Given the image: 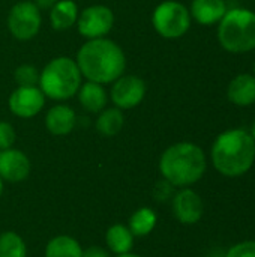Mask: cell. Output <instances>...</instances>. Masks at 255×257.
Here are the masks:
<instances>
[{"mask_svg":"<svg viewBox=\"0 0 255 257\" xmlns=\"http://www.w3.org/2000/svg\"><path fill=\"white\" fill-rule=\"evenodd\" d=\"M249 134H251V137L254 139L255 142V120L252 122V125H251V130H249Z\"/></svg>","mask_w":255,"mask_h":257,"instance_id":"30","label":"cell"},{"mask_svg":"<svg viewBox=\"0 0 255 257\" xmlns=\"http://www.w3.org/2000/svg\"><path fill=\"white\" fill-rule=\"evenodd\" d=\"M162 179L176 188L197 184L207 170L204 151L192 142H179L168 146L158 163Z\"/></svg>","mask_w":255,"mask_h":257,"instance_id":"3","label":"cell"},{"mask_svg":"<svg viewBox=\"0 0 255 257\" xmlns=\"http://www.w3.org/2000/svg\"><path fill=\"white\" fill-rule=\"evenodd\" d=\"M116 257H143V256L135 254V253H126V254H119V256H116Z\"/></svg>","mask_w":255,"mask_h":257,"instance_id":"29","label":"cell"},{"mask_svg":"<svg viewBox=\"0 0 255 257\" xmlns=\"http://www.w3.org/2000/svg\"><path fill=\"white\" fill-rule=\"evenodd\" d=\"M78 14L80 11L74 0H59L50 9V24L57 32L69 30L77 24Z\"/></svg>","mask_w":255,"mask_h":257,"instance_id":"17","label":"cell"},{"mask_svg":"<svg viewBox=\"0 0 255 257\" xmlns=\"http://www.w3.org/2000/svg\"><path fill=\"white\" fill-rule=\"evenodd\" d=\"M191 14L189 9L176 0L161 2L152 14V26L155 32L164 39H180L191 29Z\"/></svg>","mask_w":255,"mask_h":257,"instance_id":"6","label":"cell"},{"mask_svg":"<svg viewBox=\"0 0 255 257\" xmlns=\"http://www.w3.org/2000/svg\"><path fill=\"white\" fill-rule=\"evenodd\" d=\"M219 45L231 54H245L255 50V12L246 8L227 9L218 23Z\"/></svg>","mask_w":255,"mask_h":257,"instance_id":"5","label":"cell"},{"mask_svg":"<svg viewBox=\"0 0 255 257\" xmlns=\"http://www.w3.org/2000/svg\"><path fill=\"white\" fill-rule=\"evenodd\" d=\"M15 139H17V134H15L14 125L6 120H0V151L14 148Z\"/></svg>","mask_w":255,"mask_h":257,"instance_id":"25","label":"cell"},{"mask_svg":"<svg viewBox=\"0 0 255 257\" xmlns=\"http://www.w3.org/2000/svg\"><path fill=\"white\" fill-rule=\"evenodd\" d=\"M45 257H83L81 244L69 235H57L45 245Z\"/></svg>","mask_w":255,"mask_h":257,"instance_id":"21","label":"cell"},{"mask_svg":"<svg viewBox=\"0 0 255 257\" xmlns=\"http://www.w3.org/2000/svg\"><path fill=\"white\" fill-rule=\"evenodd\" d=\"M83 257H110V251L99 245H90L83 250Z\"/></svg>","mask_w":255,"mask_h":257,"instance_id":"27","label":"cell"},{"mask_svg":"<svg viewBox=\"0 0 255 257\" xmlns=\"http://www.w3.org/2000/svg\"><path fill=\"white\" fill-rule=\"evenodd\" d=\"M252 74L255 75V62H254V65H252Z\"/></svg>","mask_w":255,"mask_h":257,"instance_id":"32","label":"cell"},{"mask_svg":"<svg viewBox=\"0 0 255 257\" xmlns=\"http://www.w3.org/2000/svg\"><path fill=\"white\" fill-rule=\"evenodd\" d=\"M39 11H50L59 0H32Z\"/></svg>","mask_w":255,"mask_h":257,"instance_id":"28","label":"cell"},{"mask_svg":"<svg viewBox=\"0 0 255 257\" xmlns=\"http://www.w3.org/2000/svg\"><path fill=\"white\" fill-rule=\"evenodd\" d=\"M156 224H158V214L149 206H143L134 211V214L129 217L128 221V227L134 235V238H144L150 235L155 230Z\"/></svg>","mask_w":255,"mask_h":257,"instance_id":"20","label":"cell"},{"mask_svg":"<svg viewBox=\"0 0 255 257\" xmlns=\"http://www.w3.org/2000/svg\"><path fill=\"white\" fill-rule=\"evenodd\" d=\"M111 84L113 86L110 90V99L114 104V107L120 110L135 108L146 98L147 86L146 81L138 75L123 74Z\"/></svg>","mask_w":255,"mask_h":257,"instance_id":"9","label":"cell"},{"mask_svg":"<svg viewBox=\"0 0 255 257\" xmlns=\"http://www.w3.org/2000/svg\"><path fill=\"white\" fill-rule=\"evenodd\" d=\"M188 9L194 21L209 27L218 24L228 8L224 0H192Z\"/></svg>","mask_w":255,"mask_h":257,"instance_id":"15","label":"cell"},{"mask_svg":"<svg viewBox=\"0 0 255 257\" xmlns=\"http://www.w3.org/2000/svg\"><path fill=\"white\" fill-rule=\"evenodd\" d=\"M176 187H173L170 182H167L165 179H162L161 182H158L153 188V197L158 200V202H168L173 199L174 196V191Z\"/></svg>","mask_w":255,"mask_h":257,"instance_id":"26","label":"cell"},{"mask_svg":"<svg viewBox=\"0 0 255 257\" xmlns=\"http://www.w3.org/2000/svg\"><path fill=\"white\" fill-rule=\"evenodd\" d=\"M32 163L29 157L15 148L0 151V178L5 182L18 184L29 178Z\"/></svg>","mask_w":255,"mask_h":257,"instance_id":"12","label":"cell"},{"mask_svg":"<svg viewBox=\"0 0 255 257\" xmlns=\"http://www.w3.org/2000/svg\"><path fill=\"white\" fill-rule=\"evenodd\" d=\"M77 30L86 39L105 38L114 26V14L105 5H92L78 14Z\"/></svg>","mask_w":255,"mask_h":257,"instance_id":"8","label":"cell"},{"mask_svg":"<svg viewBox=\"0 0 255 257\" xmlns=\"http://www.w3.org/2000/svg\"><path fill=\"white\" fill-rule=\"evenodd\" d=\"M227 98L237 107H249L255 104V75L242 72L231 78L227 87Z\"/></svg>","mask_w":255,"mask_h":257,"instance_id":"14","label":"cell"},{"mask_svg":"<svg viewBox=\"0 0 255 257\" xmlns=\"http://www.w3.org/2000/svg\"><path fill=\"white\" fill-rule=\"evenodd\" d=\"M83 83V75L75 59L59 56L51 59L39 71V89L53 101H68L77 95Z\"/></svg>","mask_w":255,"mask_h":257,"instance_id":"4","label":"cell"},{"mask_svg":"<svg viewBox=\"0 0 255 257\" xmlns=\"http://www.w3.org/2000/svg\"><path fill=\"white\" fill-rule=\"evenodd\" d=\"M75 62L83 78L102 86L116 81L126 69L123 48L108 38L86 41L78 48Z\"/></svg>","mask_w":255,"mask_h":257,"instance_id":"1","label":"cell"},{"mask_svg":"<svg viewBox=\"0 0 255 257\" xmlns=\"http://www.w3.org/2000/svg\"><path fill=\"white\" fill-rule=\"evenodd\" d=\"M6 26L17 41H32L42 27L41 11L32 0H20L9 9Z\"/></svg>","mask_w":255,"mask_h":257,"instance_id":"7","label":"cell"},{"mask_svg":"<svg viewBox=\"0 0 255 257\" xmlns=\"http://www.w3.org/2000/svg\"><path fill=\"white\" fill-rule=\"evenodd\" d=\"M77 96H78V102L81 108L92 114L101 113L108 104V93L105 87L102 84L87 81V80L81 83L77 92Z\"/></svg>","mask_w":255,"mask_h":257,"instance_id":"16","label":"cell"},{"mask_svg":"<svg viewBox=\"0 0 255 257\" xmlns=\"http://www.w3.org/2000/svg\"><path fill=\"white\" fill-rule=\"evenodd\" d=\"M134 239L135 238L131 233L129 227L123 226L120 223L110 226L105 233V245H107L108 251L114 253L116 256L131 253V250L134 247Z\"/></svg>","mask_w":255,"mask_h":257,"instance_id":"18","label":"cell"},{"mask_svg":"<svg viewBox=\"0 0 255 257\" xmlns=\"http://www.w3.org/2000/svg\"><path fill=\"white\" fill-rule=\"evenodd\" d=\"M2 196H3V181L0 178V199H2Z\"/></svg>","mask_w":255,"mask_h":257,"instance_id":"31","label":"cell"},{"mask_svg":"<svg viewBox=\"0 0 255 257\" xmlns=\"http://www.w3.org/2000/svg\"><path fill=\"white\" fill-rule=\"evenodd\" d=\"M0 257H27L26 242L17 232L0 233Z\"/></svg>","mask_w":255,"mask_h":257,"instance_id":"22","label":"cell"},{"mask_svg":"<svg viewBox=\"0 0 255 257\" xmlns=\"http://www.w3.org/2000/svg\"><path fill=\"white\" fill-rule=\"evenodd\" d=\"M224 257H255V241H242L231 245Z\"/></svg>","mask_w":255,"mask_h":257,"instance_id":"24","label":"cell"},{"mask_svg":"<svg viewBox=\"0 0 255 257\" xmlns=\"http://www.w3.org/2000/svg\"><path fill=\"white\" fill-rule=\"evenodd\" d=\"M174 218L183 226L197 224L204 215V203L201 196L192 188H179L171 199Z\"/></svg>","mask_w":255,"mask_h":257,"instance_id":"11","label":"cell"},{"mask_svg":"<svg viewBox=\"0 0 255 257\" xmlns=\"http://www.w3.org/2000/svg\"><path fill=\"white\" fill-rule=\"evenodd\" d=\"M210 160L219 175L225 178H240L254 166V139L249 131L243 128L225 130L213 140Z\"/></svg>","mask_w":255,"mask_h":257,"instance_id":"2","label":"cell"},{"mask_svg":"<svg viewBox=\"0 0 255 257\" xmlns=\"http://www.w3.org/2000/svg\"><path fill=\"white\" fill-rule=\"evenodd\" d=\"M44 123L50 134L63 137L71 134L77 126V114L66 104H56L47 111Z\"/></svg>","mask_w":255,"mask_h":257,"instance_id":"13","label":"cell"},{"mask_svg":"<svg viewBox=\"0 0 255 257\" xmlns=\"http://www.w3.org/2000/svg\"><path fill=\"white\" fill-rule=\"evenodd\" d=\"M14 80L17 86H38L39 83V71L36 66L24 63L20 65L14 71Z\"/></svg>","mask_w":255,"mask_h":257,"instance_id":"23","label":"cell"},{"mask_svg":"<svg viewBox=\"0 0 255 257\" xmlns=\"http://www.w3.org/2000/svg\"><path fill=\"white\" fill-rule=\"evenodd\" d=\"M125 125V114L123 110L117 107H105L101 113H98L95 128L104 137H114L117 136Z\"/></svg>","mask_w":255,"mask_h":257,"instance_id":"19","label":"cell"},{"mask_svg":"<svg viewBox=\"0 0 255 257\" xmlns=\"http://www.w3.org/2000/svg\"><path fill=\"white\" fill-rule=\"evenodd\" d=\"M45 99L38 86H17L8 98V108L20 119H32L42 111Z\"/></svg>","mask_w":255,"mask_h":257,"instance_id":"10","label":"cell"}]
</instances>
